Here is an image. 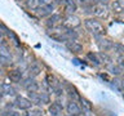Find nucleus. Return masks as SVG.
Here are the masks:
<instances>
[{
    "label": "nucleus",
    "mask_w": 124,
    "mask_h": 116,
    "mask_svg": "<svg viewBox=\"0 0 124 116\" xmlns=\"http://www.w3.org/2000/svg\"><path fill=\"white\" fill-rule=\"evenodd\" d=\"M78 1H79L80 4H87V3L89 1V0H78Z\"/></svg>",
    "instance_id": "obj_36"
},
{
    "label": "nucleus",
    "mask_w": 124,
    "mask_h": 116,
    "mask_svg": "<svg viewBox=\"0 0 124 116\" xmlns=\"http://www.w3.org/2000/svg\"><path fill=\"white\" fill-rule=\"evenodd\" d=\"M80 108H81V111L85 112L87 115H89L92 112V103L89 102L88 99H85V98H80Z\"/></svg>",
    "instance_id": "obj_13"
},
{
    "label": "nucleus",
    "mask_w": 124,
    "mask_h": 116,
    "mask_svg": "<svg viewBox=\"0 0 124 116\" xmlns=\"http://www.w3.org/2000/svg\"><path fill=\"white\" fill-rule=\"evenodd\" d=\"M4 43V34H3V31L0 30V44H3Z\"/></svg>",
    "instance_id": "obj_35"
},
{
    "label": "nucleus",
    "mask_w": 124,
    "mask_h": 116,
    "mask_svg": "<svg viewBox=\"0 0 124 116\" xmlns=\"http://www.w3.org/2000/svg\"><path fill=\"white\" fill-rule=\"evenodd\" d=\"M106 68H107L108 72L112 73V75H115V76L120 75V71H122V70L119 68V66L118 65H114L112 62H111V63H108V65H106Z\"/></svg>",
    "instance_id": "obj_21"
},
{
    "label": "nucleus",
    "mask_w": 124,
    "mask_h": 116,
    "mask_svg": "<svg viewBox=\"0 0 124 116\" xmlns=\"http://www.w3.org/2000/svg\"><path fill=\"white\" fill-rule=\"evenodd\" d=\"M97 37V44H98V48L102 50V52H107V50H110L112 48V43L111 40H108V39H103V37H101V36H96Z\"/></svg>",
    "instance_id": "obj_9"
},
{
    "label": "nucleus",
    "mask_w": 124,
    "mask_h": 116,
    "mask_svg": "<svg viewBox=\"0 0 124 116\" xmlns=\"http://www.w3.org/2000/svg\"><path fill=\"white\" fill-rule=\"evenodd\" d=\"M0 92H1V94L16 95V89L12 87L10 84H1V85H0Z\"/></svg>",
    "instance_id": "obj_14"
},
{
    "label": "nucleus",
    "mask_w": 124,
    "mask_h": 116,
    "mask_svg": "<svg viewBox=\"0 0 124 116\" xmlns=\"http://www.w3.org/2000/svg\"><path fill=\"white\" fill-rule=\"evenodd\" d=\"M123 80H124V72H123Z\"/></svg>",
    "instance_id": "obj_38"
},
{
    "label": "nucleus",
    "mask_w": 124,
    "mask_h": 116,
    "mask_svg": "<svg viewBox=\"0 0 124 116\" xmlns=\"http://www.w3.org/2000/svg\"><path fill=\"white\" fill-rule=\"evenodd\" d=\"M84 26L91 34H93L94 36H102L105 34V27L101 22L96 21L93 18H88L84 21Z\"/></svg>",
    "instance_id": "obj_1"
},
{
    "label": "nucleus",
    "mask_w": 124,
    "mask_h": 116,
    "mask_svg": "<svg viewBox=\"0 0 124 116\" xmlns=\"http://www.w3.org/2000/svg\"><path fill=\"white\" fill-rule=\"evenodd\" d=\"M8 77H9L10 81H13V83H19L22 79V71L21 70H10L9 72H8Z\"/></svg>",
    "instance_id": "obj_12"
},
{
    "label": "nucleus",
    "mask_w": 124,
    "mask_h": 116,
    "mask_svg": "<svg viewBox=\"0 0 124 116\" xmlns=\"http://www.w3.org/2000/svg\"><path fill=\"white\" fill-rule=\"evenodd\" d=\"M38 3L40 5H50L52 4V0H38Z\"/></svg>",
    "instance_id": "obj_32"
},
{
    "label": "nucleus",
    "mask_w": 124,
    "mask_h": 116,
    "mask_svg": "<svg viewBox=\"0 0 124 116\" xmlns=\"http://www.w3.org/2000/svg\"><path fill=\"white\" fill-rule=\"evenodd\" d=\"M70 116H71V115H70Z\"/></svg>",
    "instance_id": "obj_40"
},
{
    "label": "nucleus",
    "mask_w": 124,
    "mask_h": 116,
    "mask_svg": "<svg viewBox=\"0 0 124 116\" xmlns=\"http://www.w3.org/2000/svg\"><path fill=\"white\" fill-rule=\"evenodd\" d=\"M40 72H41V67L38 63H31L29 66V75H30V77H34L35 79Z\"/></svg>",
    "instance_id": "obj_17"
},
{
    "label": "nucleus",
    "mask_w": 124,
    "mask_h": 116,
    "mask_svg": "<svg viewBox=\"0 0 124 116\" xmlns=\"http://www.w3.org/2000/svg\"><path fill=\"white\" fill-rule=\"evenodd\" d=\"M9 65H12V59H8V58L0 57V66L5 67V66H9Z\"/></svg>",
    "instance_id": "obj_28"
},
{
    "label": "nucleus",
    "mask_w": 124,
    "mask_h": 116,
    "mask_svg": "<svg viewBox=\"0 0 124 116\" xmlns=\"http://www.w3.org/2000/svg\"><path fill=\"white\" fill-rule=\"evenodd\" d=\"M87 58L92 62V63H94L96 66H100V65H101V61H100L98 56H97V54H94V53H88V54H87Z\"/></svg>",
    "instance_id": "obj_23"
},
{
    "label": "nucleus",
    "mask_w": 124,
    "mask_h": 116,
    "mask_svg": "<svg viewBox=\"0 0 124 116\" xmlns=\"http://www.w3.org/2000/svg\"><path fill=\"white\" fill-rule=\"evenodd\" d=\"M111 9L115 13H122V12H124V0H115L111 5Z\"/></svg>",
    "instance_id": "obj_19"
},
{
    "label": "nucleus",
    "mask_w": 124,
    "mask_h": 116,
    "mask_svg": "<svg viewBox=\"0 0 124 116\" xmlns=\"http://www.w3.org/2000/svg\"><path fill=\"white\" fill-rule=\"evenodd\" d=\"M56 1H62V0H56Z\"/></svg>",
    "instance_id": "obj_39"
},
{
    "label": "nucleus",
    "mask_w": 124,
    "mask_h": 116,
    "mask_svg": "<svg viewBox=\"0 0 124 116\" xmlns=\"http://www.w3.org/2000/svg\"><path fill=\"white\" fill-rule=\"evenodd\" d=\"M48 36L52 37L53 40H56V41H60V43H62V41L66 43L69 40L67 36H66V30L62 31L60 27H52V29H49Z\"/></svg>",
    "instance_id": "obj_2"
},
{
    "label": "nucleus",
    "mask_w": 124,
    "mask_h": 116,
    "mask_svg": "<svg viewBox=\"0 0 124 116\" xmlns=\"http://www.w3.org/2000/svg\"><path fill=\"white\" fill-rule=\"evenodd\" d=\"M29 99H30L34 104H41L40 93H38V92H29Z\"/></svg>",
    "instance_id": "obj_20"
},
{
    "label": "nucleus",
    "mask_w": 124,
    "mask_h": 116,
    "mask_svg": "<svg viewBox=\"0 0 124 116\" xmlns=\"http://www.w3.org/2000/svg\"><path fill=\"white\" fill-rule=\"evenodd\" d=\"M60 21H61V15L60 14H52L48 19H46V26H48L49 29L56 27L58 23H60Z\"/></svg>",
    "instance_id": "obj_15"
},
{
    "label": "nucleus",
    "mask_w": 124,
    "mask_h": 116,
    "mask_svg": "<svg viewBox=\"0 0 124 116\" xmlns=\"http://www.w3.org/2000/svg\"><path fill=\"white\" fill-rule=\"evenodd\" d=\"M14 106L21 108V110H29V108H31V104H32V102L29 99V98H25V97L22 95H17L14 99Z\"/></svg>",
    "instance_id": "obj_6"
},
{
    "label": "nucleus",
    "mask_w": 124,
    "mask_h": 116,
    "mask_svg": "<svg viewBox=\"0 0 124 116\" xmlns=\"http://www.w3.org/2000/svg\"><path fill=\"white\" fill-rule=\"evenodd\" d=\"M76 3L75 0H65V10L69 14H74L76 12Z\"/></svg>",
    "instance_id": "obj_16"
},
{
    "label": "nucleus",
    "mask_w": 124,
    "mask_h": 116,
    "mask_svg": "<svg viewBox=\"0 0 124 116\" xmlns=\"http://www.w3.org/2000/svg\"><path fill=\"white\" fill-rule=\"evenodd\" d=\"M21 85L22 88H25L27 92H38L39 90V84L38 81L34 79V77H27V79H25L23 81H21Z\"/></svg>",
    "instance_id": "obj_5"
},
{
    "label": "nucleus",
    "mask_w": 124,
    "mask_h": 116,
    "mask_svg": "<svg viewBox=\"0 0 124 116\" xmlns=\"http://www.w3.org/2000/svg\"><path fill=\"white\" fill-rule=\"evenodd\" d=\"M91 12L93 15L100 18H106L108 15V8L106 7V4H94L91 8Z\"/></svg>",
    "instance_id": "obj_3"
},
{
    "label": "nucleus",
    "mask_w": 124,
    "mask_h": 116,
    "mask_svg": "<svg viewBox=\"0 0 124 116\" xmlns=\"http://www.w3.org/2000/svg\"><path fill=\"white\" fill-rule=\"evenodd\" d=\"M40 101H41V104L49 103V94H48V93H45V92L40 93Z\"/></svg>",
    "instance_id": "obj_27"
},
{
    "label": "nucleus",
    "mask_w": 124,
    "mask_h": 116,
    "mask_svg": "<svg viewBox=\"0 0 124 116\" xmlns=\"http://www.w3.org/2000/svg\"><path fill=\"white\" fill-rule=\"evenodd\" d=\"M93 1L97 3V4H107L108 0H93Z\"/></svg>",
    "instance_id": "obj_34"
},
{
    "label": "nucleus",
    "mask_w": 124,
    "mask_h": 116,
    "mask_svg": "<svg viewBox=\"0 0 124 116\" xmlns=\"http://www.w3.org/2000/svg\"><path fill=\"white\" fill-rule=\"evenodd\" d=\"M66 48L72 53H80L81 50H83V45H81L79 41H76V39H72V40L66 41Z\"/></svg>",
    "instance_id": "obj_7"
},
{
    "label": "nucleus",
    "mask_w": 124,
    "mask_h": 116,
    "mask_svg": "<svg viewBox=\"0 0 124 116\" xmlns=\"http://www.w3.org/2000/svg\"><path fill=\"white\" fill-rule=\"evenodd\" d=\"M112 85H115V88L119 89V90L122 89V83H120L119 80H114V81H112Z\"/></svg>",
    "instance_id": "obj_33"
},
{
    "label": "nucleus",
    "mask_w": 124,
    "mask_h": 116,
    "mask_svg": "<svg viewBox=\"0 0 124 116\" xmlns=\"http://www.w3.org/2000/svg\"><path fill=\"white\" fill-rule=\"evenodd\" d=\"M80 19L76 17V15L74 14H69L67 17L63 19V22H62V26L65 27V29H76V27L80 26Z\"/></svg>",
    "instance_id": "obj_4"
},
{
    "label": "nucleus",
    "mask_w": 124,
    "mask_h": 116,
    "mask_svg": "<svg viewBox=\"0 0 124 116\" xmlns=\"http://www.w3.org/2000/svg\"><path fill=\"white\" fill-rule=\"evenodd\" d=\"M4 116H21V114H18L17 111H8L4 114Z\"/></svg>",
    "instance_id": "obj_31"
},
{
    "label": "nucleus",
    "mask_w": 124,
    "mask_h": 116,
    "mask_svg": "<svg viewBox=\"0 0 124 116\" xmlns=\"http://www.w3.org/2000/svg\"><path fill=\"white\" fill-rule=\"evenodd\" d=\"M62 112V106L58 102H54L49 106V114L52 116H58Z\"/></svg>",
    "instance_id": "obj_18"
},
{
    "label": "nucleus",
    "mask_w": 124,
    "mask_h": 116,
    "mask_svg": "<svg viewBox=\"0 0 124 116\" xmlns=\"http://www.w3.org/2000/svg\"><path fill=\"white\" fill-rule=\"evenodd\" d=\"M0 57H4V58H8V59H12V53L9 52V49H8L5 45H0Z\"/></svg>",
    "instance_id": "obj_22"
},
{
    "label": "nucleus",
    "mask_w": 124,
    "mask_h": 116,
    "mask_svg": "<svg viewBox=\"0 0 124 116\" xmlns=\"http://www.w3.org/2000/svg\"><path fill=\"white\" fill-rule=\"evenodd\" d=\"M53 10V5L50 4V5H39L35 8V12H36L38 15H40V17H45V15H49L52 13Z\"/></svg>",
    "instance_id": "obj_10"
},
{
    "label": "nucleus",
    "mask_w": 124,
    "mask_h": 116,
    "mask_svg": "<svg viewBox=\"0 0 124 116\" xmlns=\"http://www.w3.org/2000/svg\"><path fill=\"white\" fill-rule=\"evenodd\" d=\"M26 116H43V111L41 110H38V108H35V110H31L26 114Z\"/></svg>",
    "instance_id": "obj_26"
},
{
    "label": "nucleus",
    "mask_w": 124,
    "mask_h": 116,
    "mask_svg": "<svg viewBox=\"0 0 124 116\" xmlns=\"http://www.w3.org/2000/svg\"><path fill=\"white\" fill-rule=\"evenodd\" d=\"M1 75H3V70L0 68V76H1Z\"/></svg>",
    "instance_id": "obj_37"
},
{
    "label": "nucleus",
    "mask_w": 124,
    "mask_h": 116,
    "mask_svg": "<svg viewBox=\"0 0 124 116\" xmlns=\"http://www.w3.org/2000/svg\"><path fill=\"white\" fill-rule=\"evenodd\" d=\"M118 54H124V45L120 44V43H115V44H112V48Z\"/></svg>",
    "instance_id": "obj_25"
},
{
    "label": "nucleus",
    "mask_w": 124,
    "mask_h": 116,
    "mask_svg": "<svg viewBox=\"0 0 124 116\" xmlns=\"http://www.w3.org/2000/svg\"><path fill=\"white\" fill-rule=\"evenodd\" d=\"M66 110H67L69 115H71V116H79L80 112H81L80 106L75 102V101H70L67 103V106H66Z\"/></svg>",
    "instance_id": "obj_8"
},
{
    "label": "nucleus",
    "mask_w": 124,
    "mask_h": 116,
    "mask_svg": "<svg viewBox=\"0 0 124 116\" xmlns=\"http://www.w3.org/2000/svg\"><path fill=\"white\" fill-rule=\"evenodd\" d=\"M65 90H66V93H67V95L71 98L72 101H76L78 99H80V97H79V94H78V90L75 88L72 87V85H70V84H66L65 85Z\"/></svg>",
    "instance_id": "obj_11"
},
{
    "label": "nucleus",
    "mask_w": 124,
    "mask_h": 116,
    "mask_svg": "<svg viewBox=\"0 0 124 116\" xmlns=\"http://www.w3.org/2000/svg\"><path fill=\"white\" fill-rule=\"evenodd\" d=\"M98 56V58H100V61H101V63H105V65H108V63H111V58L107 56L106 53H98L97 54Z\"/></svg>",
    "instance_id": "obj_24"
},
{
    "label": "nucleus",
    "mask_w": 124,
    "mask_h": 116,
    "mask_svg": "<svg viewBox=\"0 0 124 116\" xmlns=\"http://www.w3.org/2000/svg\"><path fill=\"white\" fill-rule=\"evenodd\" d=\"M38 0H27V5H29L30 8H32V9H35V8L38 7Z\"/></svg>",
    "instance_id": "obj_30"
},
{
    "label": "nucleus",
    "mask_w": 124,
    "mask_h": 116,
    "mask_svg": "<svg viewBox=\"0 0 124 116\" xmlns=\"http://www.w3.org/2000/svg\"><path fill=\"white\" fill-rule=\"evenodd\" d=\"M118 66H119L120 70H124V56L123 54H120L118 57Z\"/></svg>",
    "instance_id": "obj_29"
}]
</instances>
